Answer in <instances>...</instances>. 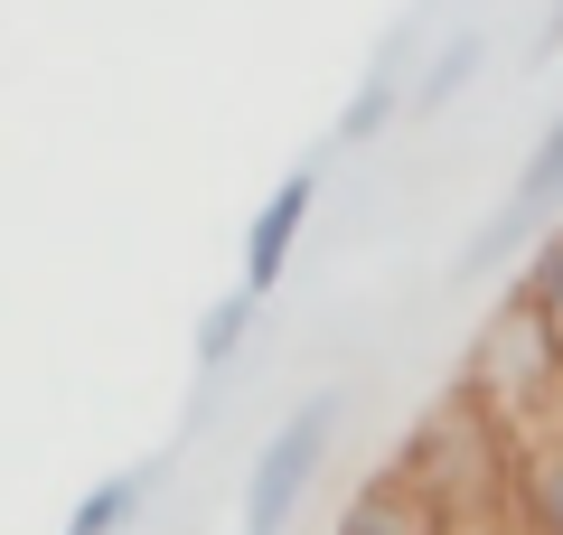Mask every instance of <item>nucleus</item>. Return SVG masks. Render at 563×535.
Segmentation results:
<instances>
[{
  "instance_id": "f257e3e1",
  "label": "nucleus",
  "mask_w": 563,
  "mask_h": 535,
  "mask_svg": "<svg viewBox=\"0 0 563 535\" xmlns=\"http://www.w3.org/2000/svg\"><path fill=\"white\" fill-rule=\"evenodd\" d=\"M329 441H339V395H310L301 414L254 451V479H244V535H291L301 498L320 489V470H329Z\"/></svg>"
},
{
  "instance_id": "f03ea898",
  "label": "nucleus",
  "mask_w": 563,
  "mask_h": 535,
  "mask_svg": "<svg viewBox=\"0 0 563 535\" xmlns=\"http://www.w3.org/2000/svg\"><path fill=\"white\" fill-rule=\"evenodd\" d=\"M339 535H470L461 526V507H451L432 479L413 470V460H385L376 479H366L357 498H347V516H339Z\"/></svg>"
},
{
  "instance_id": "7ed1b4c3",
  "label": "nucleus",
  "mask_w": 563,
  "mask_h": 535,
  "mask_svg": "<svg viewBox=\"0 0 563 535\" xmlns=\"http://www.w3.org/2000/svg\"><path fill=\"white\" fill-rule=\"evenodd\" d=\"M310 198H320V170H291L273 198L254 207V226H244V292L254 301L282 282V263H291V244H301V226H310Z\"/></svg>"
},
{
  "instance_id": "20e7f679",
  "label": "nucleus",
  "mask_w": 563,
  "mask_h": 535,
  "mask_svg": "<svg viewBox=\"0 0 563 535\" xmlns=\"http://www.w3.org/2000/svg\"><path fill=\"white\" fill-rule=\"evenodd\" d=\"M507 310L544 338V357H554V376H563V226L536 244V254H526V273H517V292H507Z\"/></svg>"
},
{
  "instance_id": "39448f33",
  "label": "nucleus",
  "mask_w": 563,
  "mask_h": 535,
  "mask_svg": "<svg viewBox=\"0 0 563 535\" xmlns=\"http://www.w3.org/2000/svg\"><path fill=\"white\" fill-rule=\"evenodd\" d=\"M554 198H563V113L544 122V141H536V160H526V178H517V198H507V217H498V236H488V244H507L517 226H536Z\"/></svg>"
},
{
  "instance_id": "423d86ee",
  "label": "nucleus",
  "mask_w": 563,
  "mask_h": 535,
  "mask_svg": "<svg viewBox=\"0 0 563 535\" xmlns=\"http://www.w3.org/2000/svg\"><path fill=\"white\" fill-rule=\"evenodd\" d=\"M141 498H151V479H141V470H113L103 489H85V498H76L66 535H122V526H132V507H141Z\"/></svg>"
},
{
  "instance_id": "0eeeda50",
  "label": "nucleus",
  "mask_w": 563,
  "mask_h": 535,
  "mask_svg": "<svg viewBox=\"0 0 563 535\" xmlns=\"http://www.w3.org/2000/svg\"><path fill=\"white\" fill-rule=\"evenodd\" d=\"M395 57H404V47H385L376 76L357 85V103L339 113V141H366V132H385V122H395Z\"/></svg>"
},
{
  "instance_id": "6e6552de",
  "label": "nucleus",
  "mask_w": 563,
  "mask_h": 535,
  "mask_svg": "<svg viewBox=\"0 0 563 535\" xmlns=\"http://www.w3.org/2000/svg\"><path fill=\"white\" fill-rule=\"evenodd\" d=\"M244 329H254V292H244V282H235V292H225L217 310L198 319V367H225V357L244 348Z\"/></svg>"
},
{
  "instance_id": "1a4fd4ad",
  "label": "nucleus",
  "mask_w": 563,
  "mask_h": 535,
  "mask_svg": "<svg viewBox=\"0 0 563 535\" xmlns=\"http://www.w3.org/2000/svg\"><path fill=\"white\" fill-rule=\"evenodd\" d=\"M470 66H479V29H470V39H451V47H442V66H432V76L413 85V113H442V103H451V85H461Z\"/></svg>"
}]
</instances>
